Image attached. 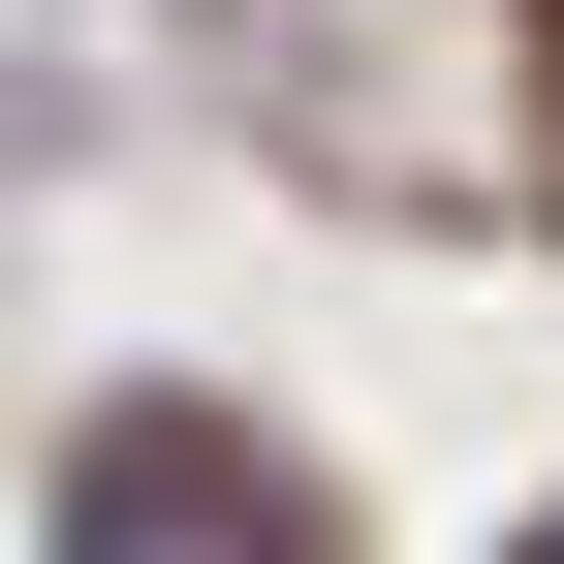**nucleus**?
<instances>
[{"mask_svg":"<svg viewBox=\"0 0 564 564\" xmlns=\"http://www.w3.org/2000/svg\"><path fill=\"white\" fill-rule=\"evenodd\" d=\"M502 564H564V502H533V533H502Z\"/></svg>","mask_w":564,"mask_h":564,"instance_id":"f03ea898","label":"nucleus"},{"mask_svg":"<svg viewBox=\"0 0 564 564\" xmlns=\"http://www.w3.org/2000/svg\"><path fill=\"white\" fill-rule=\"evenodd\" d=\"M32 564H314V502H282L220 408H95L63 502H32Z\"/></svg>","mask_w":564,"mask_h":564,"instance_id":"f257e3e1","label":"nucleus"}]
</instances>
